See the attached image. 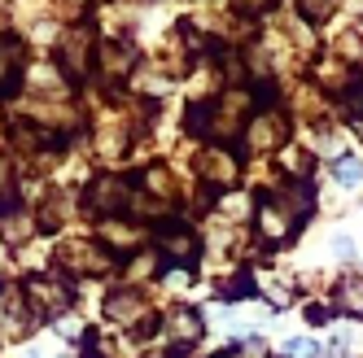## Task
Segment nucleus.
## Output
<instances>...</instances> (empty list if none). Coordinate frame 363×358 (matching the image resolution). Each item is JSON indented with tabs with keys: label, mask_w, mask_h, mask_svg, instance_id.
<instances>
[{
	"label": "nucleus",
	"mask_w": 363,
	"mask_h": 358,
	"mask_svg": "<svg viewBox=\"0 0 363 358\" xmlns=\"http://www.w3.org/2000/svg\"><path fill=\"white\" fill-rule=\"evenodd\" d=\"M280 354L284 358H320V345L311 341V337H289V341L280 345Z\"/></svg>",
	"instance_id": "15"
},
{
	"label": "nucleus",
	"mask_w": 363,
	"mask_h": 358,
	"mask_svg": "<svg viewBox=\"0 0 363 358\" xmlns=\"http://www.w3.org/2000/svg\"><path fill=\"white\" fill-rule=\"evenodd\" d=\"M96 62H101V70H106L110 79H118V74H127V70L136 66V48L110 40V44H101V48H96Z\"/></svg>",
	"instance_id": "10"
},
{
	"label": "nucleus",
	"mask_w": 363,
	"mask_h": 358,
	"mask_svg": "<svg viewBox=\"0 0 363 358\" xmlns=\"http://www.w3.org/2000/svg\"><path fill=\"white\" fill-rule=\"evenodd\" d=\"M333 179H337V184H346V188H354L359 179H363V162L354 158V153H342V158L333 162Z\"/></svg>",
	"instance_id": "14"
},
{
	"label": "nucleus",
	"mask_w": 363,
	"mask_h": 358,
	"mask_svg": "<svg viewBox=\"0 0 363 358\" xmlns=\"http://www.w3.org/2000/svg\"><path fill=\"white\" fill-rule=\"evenodd\" d=\"M158 249H162V258L193 267L197 241H193V232H189V227H179V223H167V227H158Z\"/></svg>",
	"instance_id": "9"
},
{
	"label": "nucleus",
	"mask_w": 363,
	"mask_h": 358,
	"mask_svg": "<svg viewBox=\"0 0 363 358\" xmlns=\"http://www.w3.org/2000/svg\"><path fill=\"white\" fill-rule=\"evenodd\" d=\"M250 92L245 88H228V92H219L215 100H206V105H197V110H189V122H193V132L197 136H211V140H237L241 136V127L254 118L250 114Z\"/></svg>",
	"instance_id": "2"
},
{
	"label": "nucleus",
	"mask_w": 363,
	"mask_h": 358,
	"mask_svg": "<svg viewBox=\"0 0 363 358\" xmlns=\"http://www.w3.org/2000/svg\"><path fill=\"white\" fill-rule=\"evenodd\" d=\"M311 210V188L306 184H289L284 192H267L254 206V223H258V241L263 245H284L306 219Z\"/></svg>",
	"instance_id": "1"
},
{
	"label": "nucleus",
	"mask_w": 363,
	"mask_h": 358,
	"mask_svg": "<svg viewBox=\"0 0 363 358\" xmlns=\"http://www.w3.org/2000/svg\"><path fill=\"white\" fill-rule=\"evenodd\" d=\"M145 184H149V192H153V197H162V201L175 192V188H171V175H167V171H158V166L145 171Z\"/></svg>",
	"instance_id": "18"
},
{
	"label": "nucleus",
	"mask_w": 363,
	"mask_h": 358,
	"mask_svg": "<svg viewBox=\"0 0 363 358\" xmlns=\"http://www.w3.org/2000/svg\"><path fill=\"white\" fill-rule=\"evenodd\" d=\"M333 253H337V258H350V253H354V241H350V236H333Z\"/></svg>",
	"instance_id": "22"
},
{
	"label": "nucleus",
	"mask_w": 363,
	"mask_h": 358,
	"mask_svg": "<svg viewBox=\"0 0 363 358\" xmlns=\"http://www.w3.org/2000/svg\"><path fill=\"white\" fill-rule=\"evenodd\" d=\"M328 5H333V0H302V13H306L311 22H320V18L328 13Z\"/></svg>",
	"instance_id": "20"
},
{
	"label": "nucleus",
	"mask_w": 363,
	"mask_h": 358,
	"mask_svg": "<svg viewBox=\"0 0 363 358\" xmlns=\"http://www.w3.org/2000/svg\"><path fill=\"white\" fill-rule=\"evenodd\" d=\"M306 319H311V323H324L328 311H324V306H306Z\"/></svg>",
	"instance_id": "24"
},
{
	"label": "nucleus",
	"mask_w": 363,
	"mask_h": 358,
	"mask_svg": "<svg viewBox=\"0 0 363 358\" xmlns=\"http://www.w3.org/2000/svg\"><path fill=\"white\" fill-rule=\"evenodd\" d=\"M62 262L74 267V271L101 275V271L114 262V249H110V245H96V241H66V245H62Z\"/></svg>",
	"instance_id": "5"
},
{
	"label": "nucleus",
	"mask_w": 363,
	"mask_h": 358,
	"mask_svg": "<svg viewBox=\"0 0 363 358\" xmlns=\"http://www.w3.org/2000/svg\"><path fill=\"white\" fill-rule=\"evenodd\" d=\"M284 136H289V118L267 110V114H254L250 127H245V149L250 153H272L284 144Z\"/></svg>",
	"instance_id": "3"
},
{
	"label": "nucleus",
	"mask_w": 363,
	"mask_h": 358,
	"mask_svg": "<svg viewBox=\"0 0 363 358\" xmlns=\"http://www.w3.org/2000/svg\"><path fill=\"white\" fill-rule=\"evenodd\" d=\"M106 319L123 323V328H140L149 319V301L136 293V289H114L106 297Z\"/></svg>",
	"instance_id": "7"
},
{
	"label": "nucleus",
	"mask_w": 363,
	"mask_h": 358,
	"mask_svg": "<svg viewBox=\"0 0 363 358\" xmlns=\"http://www.w3.org/2000/svg\"><path fill=\"white\" fill-rule=\"evenodd\" d=\"M106 241L118 249V245H136L140 241V232H136V227H118V219H110L106 223Z\"/></svg>",
	"instance_id": "17"
},
{
	"label": "nucleus",
	"mask_w": 363,
	"mask_h": 358,
	"mask_svg": "<svg viewBox=\"0 0 363 358\" xmlns=\"http://www.w3.org/2000/svg\"><path fill=\"white\" fill-rule=\"evenodd\" d=\"M346 105H350V118H363V83H354V88H350Z\"/></svg>",
	"instance_id": "21"
},
{
	"label": "nucleus",
	"mask_w": 363,
	"mask_h": 358,
	"mask_svg": "<svg viewBox=\"0 0 363 358\" xmlns=\"http://www.w3.org/2000/svg\"><path fill=\"white\" fill-rule=\"evenodd\" d=\"M18 74H22V48L13 40H0V96L18 88Z\"/></svg>",
	"instance_id": "11"
},
{
	"label": "nucleus",
	"mask_w": 363,
	"mask_h": 358,
	"mask_svg": "<svg viewBox=\"0 0 363 358\" xmlns=\"http://www.w3.org/2000/svg\"><path fill=\"white\" fill-rule=\"evenodd\" d=\"M27 236H31V219H27V214H9V219H5V241H9V245H22Z\"/></svg>",
	"instance_id": "16"
},
{
	"label": "nucleus",
	"mask_w": 363,
	"mask_h": 358,
	"mask_svg": "<svg viewBox=\"0 0 363 358\" xmlns=\"http://www.w3.org/2000/svg\"><path fill=\"white\" fill-rule=\"evenodd\" d=\"M284 171H289V175H306L311 171V153L306 149H284Z\"/></svg>",
	"instance_id": "19"
},
{
	"label": "nucleus",
	"mask_w": 363,
	"mask_h": 358,
	"mask_svg": "<svg viewBox=\"0 0 363 358\" xmlns=\"http://www.w3.org/2000/svg\"><path fill=\"white\" fill-rule=\"evenodd\" d=\"M57 62H62V70L70 74V79H84V74H88V62H92V31L84 27V22L66 31L62 48H57Z\"/></svg>",
	"instance_id": "4"
},
{
	"label": "nucleus",
	"mask_w": 363,
	"mask_h": 358,
	"mask_svg": "<svg viewBox=\"0 0 363 358\" xmlns=\"http://www.w3.org/2000/svg\"><path fill=\"white\" fill-rule=\"evenodd\" d=\"M27 301L35 315H62L70 306V289L53 275H35V279H27Z\"/></svg>",
	"instance_id": "6"
},
{
	"label": "nucleus",
	"mask_w": 363,
	"mask_h": 358,
	"mask_svg": "<svg viewBox=\"0 0 363 358\" xmlns=\"http://www.w3.org/2000/svg\"><path fill=\"white\" fill-rule=\"evenodd\" d=\"M237 5L245 9V13H263V9H272L276 0H237Z\"/></svg>",
	"instance_id": "23"
},
{
	"label": "nucleus",
	"mask_w": 363,
	"mask_h": 358,
	"mask_svg": "<svg viewBox=\"0 0 363 358\" xmlns=\"http://www.w3.org/2000/svg\"><path fill=\"white\" fill-rule=\"evenodd\" d=\"M22 358H40V350H22Z\"/></svg>",
	"instance_id": "25"
},
{
	"label": "nucleus",
	"mask_w": 363,
	"mask_h": 358,
	"mask_svg": "<svg viewBox=\"0 0 363 358\" xmlns=\"http://www.w3.org/2000/svg\"><path fill=\"white\" fill-rule=\"evenodd\" d=\"M127 197H132L127 179H118V175H101L96 184L88 188V206H92L96 214H114V210L127 206Z\"/></svg>",
	"instance_id": "8"
},
{
	"label": "nucleus",
	"mask_w": 363,
	"mask_h": 358,
	"mask_svg": "<svg viewBox=\"0 0 363 358\" xmlns=\"http://www.w3.org/2000/svg\"><path fill=\"white\" fill-rule=\"evenodd\" d=\"M167 323H171V332H175L179 341H197V337H201V319L189 311V306H179V311H171V319H167Z\"/></svg>",
	"instance_id": "13"
},
{
	"label": "nucleus",
	"mask_w": 363,
	"mask_h": 358,
	"mask_svg": "<svg viewBox=\"0 0 363 358\" xmlns=\"http://www.w3.org/2000/svg\"><path fill=\"white\" fill-rule=\"evenodd\" d=\"M333 311H342L350 319H363V279H342V284H337Z\"/></svg>",
	"instance_id": "12"
}]
</instances>
